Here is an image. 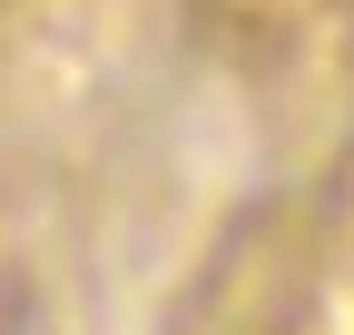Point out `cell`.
<instances>
[{
  "label": "cell",
  "mask_w": 354,
  "mask_h": 335,
  "mask_svg": "<svg viewBox=\"0 0 354 335\" xmlns=\"http://www.w3.org/2000/svg\"><path fill=\"white\" fill-rule=\"evenodd\" d=\"M335 10V0H197V20L227 39V50H246V60H266V50H286V39H305Z\"/></svg>",
  "instance_id": "6da1fadb"
},
{
  "label": "cell",
  "mask_w": 354,
  "mask_h": 335,
  "mask_svg": "<svg viewBox=\"0 0 354 335\" xmlns=\"http://www.w3.org/2000/svg\"><path fill=\"white\" fill-rule=\"evenodd\" d=\"M344 227H354V168H344Z\"/></svg>",
  "instance_id": "7a4b0ae2"
},
{
  "label": "cell",
  "mask_w": 354,
  "mask_h": 335,
  "mask_svg": "<svg viewBox=\"0 0 354 335\" xmlns=\"http://www.w3.org/2000/svg\"><path fill=\"white\" fill-rule=\"evenodd\" d=\"M276 335H295V325H276Z\"/></svg>",
  "instance_id": "3957f363"
}]
</instances>
